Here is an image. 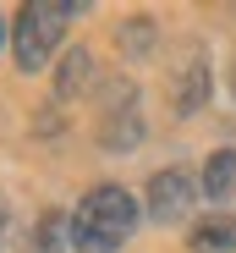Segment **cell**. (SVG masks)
Returning <instances> with one entry per match:
<instances>
[{
  "label": "cell",
  "mask_w": 236,
  "mask_h": 253,
  "mask_svg": "<svg viewBox=\"0 0 236 253\" xmlns=\"http://www.w3.org/2000/svg\"><path fill=\"white\" fill-rule=\"evenodd\" d=\"M0 44H6V17H0Z\"/></svg>",
  "instance_id": "obj_12"
},
{
  "label": "cell",
  "mask_w": 236,
  "mask_h": 253,
  "mask_svg": "<svg viewBox=\"0 0 236 253\" xmlns=\"http://www.w3.org/2000/svg\"><path fill=\"white\" fill-rule=\"evenodd\" d=\"M0 231H6V198H0Z\"/></svg>",
  "instance_id": "obj_11"
},
{
  "label": "cell",
  "mask_w": 236,
  "mask_h": 253,
  "mask_svg": "<svg viewBox=\"0 0 236 253\" xmlns=\"http://www.w3.org/2000/svg\"><path fill=\"white\" fill-rule=\"evenodd\" d=\"M236 248V209H214L187 231V253H231Z\"/></svg>",
  "instance_id": "obj_6"
},
{
  "label": "cell",
  "mask_w": 236,
  "mask_h": 253,
  "mask_svg": "<svg viewBox=\"0 0 236 253\" xmlns=\"http://www.w3.org/2000/svg\"><path fill=\"white\" fill-rule=\"evenodd\" d=\"M137 138H143V121H137V88H132V83H115L110 99H104V116H99V143H104L110 154H127Z\"/></svg>",
  "instance_id": "obj_5"
},
{
  "label": "cell",
  "mask_w": 236,
  "mask_h": 253,
  "mask_svg": "<svg viewBox=\"0 0 236 253\" xmlns=\"http://www.w3.org/2000/svg\"><path fill=\"white\" fill-rule=\"evenodd\" d=\"M231 88H236V77H231Z\"/></svg>",
  "instance_id": "obj_13"
},
{
  "label": "cell",
  "mask_w": 236,
  "mask_h": 253,
  "mask_svg": "<svg viewBox=\"0 0 236 253\" xmlns=\"http://www.w3.org/2000/svg\"><path fill=\"white\" fill-rule=\"evenodd\" d=\"M88 77H94V55H88L83 44L66 50V55H61V66H55V99L83 94V88H88Z\"/></svg>",
  "instance_id": "obj_8"
},
{
  "label": "cell",
  "mask_w": 236,
  "mask_h": 253,
  "mask_svg": "<svg viewBox=\"0 0 236 253\" xmlns=\"http://www.w3.org/2000/svg\"><path fill=\"white\" fill-rule=\"evenodd\" d=\"M148 39H154V22H148V17H132V22H127V39H121V44H127L132 55H143V50H148Z\"/></svg>",
  "instance_id": "obj_10"
},
{
  "label": "cell",
  "mask_w": 236,
  "mask_h": 253,
  "mask_svg": "<svg viewBox=\"0 0 236 253\" xmlns=\"http://www.w3.org/2000/svg\"><path fill=\"white\" fill-rule=\"evenodd\" d=\"M71 17H83V6H71V0H28L11 22V55L22 72H38L50 61V50L61 44V33Z\"/></svg>",
  "instance_id": "obj_2"
},
{
  "label": "cell",
  "mask_w": 236,
  "mask_h": 253,
  "mask_svg": "<svg viewBox=\"0 0 236 253\" xmlns=\"http://www.w3.org/2000/svg\"><path fill=\"white\" fill-rule=\"evenodd\" d=\"M198 182H192L187 165H165V171H154L148 176V220L154 226H176L192 215V204H198Z\"/></svg>",
  "instance_id": "obj_3"
},
{
  "label": "cell",
  "mask_w": 236,
  "mask_h": 253,
  "mask_svg": "<svg viewBox=\"0 0 236 253\" xmlns=\"http://www.w3.org/2000/svg\"><path fill=\"white\" fill-rule=\"evenodd\" d=\"M198 187H203V198H209V204H220V198H231V193H236V149H214V154H209Z\"/></svg>",
  "instance_id": "obj_7"
},
{
  "label": "cell",
  "mask_w": 236,
  "mask_h": 253,
  "mask_svg": "<svg viewBox=\"0 0 236 253\" xmlns=\"http://www.w3.org/2000/svg\"><path fill=\"white\" fill-rule=\"evenodd\" d=\"M137 220H143L137 198L127 187L104 182V187H94L83 204L71 209V253H115L137 231Z\"/></svg>",
  "instance_id": "obj_1"
},
{
  "label": "cell",
  "mask_w": 236,
  "mask_h": 253,
  "mask_svg": "<svg viewBox=\"0 0 236 253\" xmlns=\"http://www.w3.org/2000/svg\"><path fill=\"white\" fill-rule=\"evenodd\" d=\"M209 55H203V44L198 39H187V44L176 50V66H170V105H176V116H198L203 105H209Z\"/></svg>",
  "instance_id": "obj_4"
},
{
  "label": "cell",
  "mask_w": 236,
  "mask_h": 253,
  "mask_svg": "<svg viewBox=\"0 0 236 253\" xmlns=\"http://www.w3.org/2000/svg\"><path fill=\"white\" fill-rule=\"evenodd\" d=\"M71 248V215H50L38 220V231H33V253H66Z\"/></svg>",
  "instance_id": "obj_9"
}]
</instances>
